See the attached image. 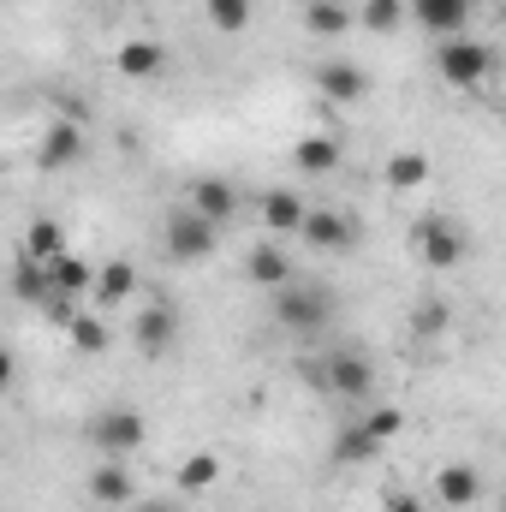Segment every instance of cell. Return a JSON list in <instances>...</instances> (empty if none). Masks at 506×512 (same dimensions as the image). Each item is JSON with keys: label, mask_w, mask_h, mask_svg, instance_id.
Returning a JSON list of instances; mask_svg holds the SVG:
<instances>
[{"label": "cell", "mask_w": 506, "mask_h": 512, "mask_svg": "<svg viewBox=\"0 0 506 512\" xmlns=\"http://www.w3.org/2000/svg\"><path fill=\"white\" fill-rule=\"evenodd\" d=\"M161 245L173 262H185V268H197V262H209L215 245H221V227L209 221V215H197L191 203H179V209H167V221H161Z\"/></svg>", "instance_id": "6da1fadb"}, {"label": "cell", "mask_w": 506, "mask_h": 512, "mask_svg": "<svg viewBox=\"0 0 506 512\" xmlns=\"http://www.w3.org/2000/svg\"><path fill=\"white\" fill-rule=\"evenodd\" d=\"M310 376H316V387H322L328 399H370V393H376V364H370L358 346L328 352Z\"/></svg>", "instance_id": "7a4b0ae2"}, {"label": "cell", "mask_w": 506, "mask_h": 512, "mask_svg": "<svg viewBox=\"0 0 506 512\" xmlns=\"http://www.w3.org/2000/svg\"><path fill=\"white\" fill-rule=\"evenodd\" d=\"M435 72H441V84H453V90H477V84L495 72V48L477 42V36H447V42L435 48Z\"/></svg>", "instance_id": "3957f363"}, {"label": "cell", "mask_w": 506, "mask_h": 512, "mask_svg": "<svg viewBox=\"0 0 506 512\" xmlns=\"http://www.w3.org/2000/svg\"><path fill=\"white\" fill-rule=\"evenodd\" d=\"M143 441H149V423H143V411H131V405H108V411L90 417V447H96L102 459H131Z\"/></svg>", "instance_id": "277c9868"}, {"label": "cell", "mask_w": 506, "mask_h": 512, "mask_svg": "<svg viewBox=\"0 0 506 512\" xmlns=\"http://www.w3.org/2000/svg\"><path fill=\"white\" fill-rule=\"evenodd\" d=\"M328 316H334V298H328L322 286L292 280L286 292H274V322H280L286 334H322V328H328Z\"/></svg>", "instance_id": "5b68a950"}, {"label": "cell", "mask_w": 506, "mask_h": 512, "mask_svg": "<svg viewBox=\"0 0 506 512\" xmlns=\"http://www.w3.org/2000/svg\"><path fill=\"white\" fill-rule=\"evenodd\" d=\"M411 251L423 268H459L465 262V233H459V221H447V215H423L417 227H411Z\"/></svg>", "instance_id": "8992f818"}, {"label": "cell", "mask_w": 506, "mask_h": 512, "mask_svg": "<svg viewBox=\"0 0 506 512\" xmlns=\"http://www.w3.org/2000/svg\"><path fill=\"white\" fill-rule=\"evenodd\" d=\"M131 340H137L143 358H167L173 340H179V310L173 304H143L137 322H131Z\"/></svg>", "instance_id": "52a82bcc"}, {"label": "cell", "mask_w": 506, "mask_h": 512, "mask_svg": "<svg viewBox=\"0 0 506 512\" xmlns=\"http://www.w3.org/2000/svg\"><path fill=\"white\" fill-rule=\"evenodd\" d=\"M429 495H435V501H441L447 512H471L477 501H483V471H477V465H459V459H453V465H441V471H435Z\"/></svg>", "instance_id": "ba28073f"}, {"label": "cell", "mask_w": 506, "mask_h": 512, "mask_svg": "<svg viewBox=\"0 0 506 512\" xmlns=\"http://www.w3.org/2000/svg\"><path fill=\"white\" fill-rule=\"evenodd\" d=\"M304 245L346 256L358 245V221H352L346 209H310V215H304Z\"/></svg>", "instance_id": "9c48e42d"}, {"label": "cell", "mask_w": 506, "mask_h": 512, "mask_svg": "<svg viewBox=\"0 0 506 512\" xmlns=\"http://www.w3.org/2000/svg\"><path fill=\"white\" fill-rule=\"evenodd\" d=\"M36 161H42L48 173H66V167H78V161H84V131H78V120H54V126L42 131V143H36Z\"/></svg>", "instance_id": "30bf717a"}, {"label": "cell", "mask_w": 506, "mask_h": 512, "mask_svg": "<svg viewBox=\"0 0 506 512\" xmlns=\"http://www.w3.org/2000/svg\"><path fill=\"white\" fill-rule=\"evenodd\" d=\"M316 90H322L334 108H352V102L370 96V78H364L352 60H322V66H316Z\"/></svg>", "instance_id": "8fae6325"}, {"label": "cell", "mask_w": 506, "mask_h": 512, "mask_svg": "<svg viewBox=\"0 0 506 512\" xmlns=\"http://www.w3.org/2000/svg\"><path fill=\"white\" fill-rule=\"evenodd\" d=\"M185 203H191L197 215H209L215 227H227V221L239 215V191H233L227 179H215V173H209V179H191V197H185Z\"/></svg>", "instance_id": "7c38bea8"}, {"label": "cell", "mask_w": 506, "mask_h": 512, "mask_svg": "<svg viewBox=\"0 0 506 512\" xmlns=\"http://www.w3.org/2000/svg\"><path fill=\"white\" fill-rule=\"evenodd\" d=\"M471 6L477 0H411V18L423 30H435V36H459L471 24Z\"/></svg>", "instance_id": "4fadbf2b"}, {"label": "cell", "mask_w": 506, "mask_h": 512, "mask_svg": "<svg viewBox=\"0 0 506 512\" xmlns=\"http://www.w3.org/2000/svg\"><path fill=\"white\" fill-rule=\"evenodd\" d=\"M245 274H251L256 286H268V292H286L292 280H298V268H292V256L280 251V245H256L245 256Z\"/></svg>", "instance_id": "5bb4252c"}, {"label": "cell", "mask_w": 506, "mask_h": 512, "mask_svg": "<svg viewBox=\"0 0 506 512\" xmlns=\"http://www.w3.org/2000/svg\"><path fill=\"white\" fill-rule=\"evenodd\" d=\"M340 155H346V149H340V137H328V131H316V137H298V143H292V167H298V173H334V167H340Z\"/></svg>", "instance_id": "9a60e30c"}, {"label": "cell", "mask_w": 506, "mask_h": 512, "mask_svg": "<svg viewBox=\"0 0 506 512\" xmlns=\"http://www.w3.org/2000/svg\"><path fill=\"white\" fill-rule=\"evenodd\" d=\"M304 215H310V203L298 191H268L262 197V227L268 233H304Z\"/></svg>", "instance_id": "2e32d148"}, {"label": "cell", "mask_w": 506, "mask_h": 512, "mask_svg": "<svg viewBox=\"0 0 506 512\" xmlns=\"http://www.w3.org/2000/svg\"><path fill=\"white\" fill-rule=\"evenodd\" d=\"M114 66H120V78H161L167 72V48L149 42V36H137V42H126L114 54Z\"/></svg>", "instance_id": "e0dca14e"}, {"label": "cell", "mask_w": 506, "mask_h": 512, "mask_svg": "<svg viewBox=\"0 0 506 512\" xmlns=\"http://www.w3.org/2000/svg\"><path fill=\"white\" fill-rule=\"evenodd\" d=\"M137 292V262L131 256H108L102 274H96V304H131Z\"/></svg>", "instance_id": "ac0fdd59"}, {"label": "cell", "mask_w": 506, "mask_h": 512, "mask_svg": "<svg viewBox=\"0 0 506 512\" xmlns=\"http://www.w3.org/2000/svg\"><path fill=\"white\" fill-rule=\"evenodd\" d=\"M90 495H96L102 507H126L131 495H137V489H131V471L120 459H102V465L90 471Z\"/></svg>", "instance_id": "d6986e66"}, {"label": "cell", "mask_w": 506, "mask_h": 512, "mask_svg": "<svg viewBox=\"0 0 506 512\" xmlns=\"http://www.w3.org/2000/svg\"><path fill=\"white\" fill-rule=\"evenodd\" d=\"M12 292L24 298V304H48L54 298V274H48V262H36V256H18V268H12Z\"/></svg>", "instance_id": "ffe728a7"}, {"label": "cell", "mask_w": 506, "mask_h": 512, "mask_svg": "<svg viewBox=\"0 0 506 512\" xmlns=\"http://www.w3.org/2000/svg\"><path fill=\"white\" fill-rule=\"evenodd\" d=\"M48 274H54V292H72V298H84V292H96V274H102V268H90V262H84V256H54V262H48Z\"/></svg>", "instance_id": "44dd1931"}, {"label": "cell", "mask_w": 506, "mask_h": 512, "mask_svg": "<svg viewBox=\"0 0 506 512\" xmlns=\"http://www.w3.org/2000/svg\"><path fill=\"white\" fill-rule=\"evenodd\" d=\"M376 429L358 417V423H346L340 435H334V465H364V459H376Z\"/></svg>", "instance_id": "7402d4cb"}, {"label": "cell", "mask_w": 506, "mask_h": 512, "mask_svg": "<svg viewBox=\"0 0 506 512\" xmlns=\"http://www.w3.org/2000/svg\"><path fill=\"white\" fill-rule=\"evenodd\" d=\"M387 185H393L399 197L423 191V185H429V155H417V149H399V155L387 161Z\"/></svg>", "instance_id": "603a6c76"}, {"label": "cell", "mask_w": 506, "mask_h": 512, "mask_svg": "<svg viewBox=\"0 0 506 512\" xmlns=\"http://www.w3.org/2000/svg\"><path fill=\"white\" fill-rule=\"evenodd\" d=\"M66 340H72V352H84V358H102V352L114 346V334H108V322H102L96 310H84V316L66 328Z\"/></svg>", "instance_id": "cb8c5ba5"}, {"label": "cell", "mask_w": 506, "mask_h": 512, "mask_svg": "<svg viewBox=\"0 0 506 512\" xmlns=\"http://www.w3.org/2000/svg\"><path fill=\"white\" fill-rule=\"evenodd\" d=\"M304 30H310V36H346V30H352V12H346L340 0H310V6H304Z\"/></svg>", "instance_id": "d4e9b609"}, {"label": "cell", "mask_w": 506, "mask_h": 512, "mask_svg": "<svg viewBox=\"0 0 506 512\" xmlns=\"http://www.w3.org/2000/svg\"><path fill=\"white\" fill-rule=\"evenodd\" d=\"M215 483H221V459H215V453H191V459L179 465V489H185V495H209Z\"/></svg>", "instance_id": "484cf974"}, {"label": "cell", "mask_w": 506, "mask_h": 512, "mask_svg": "<svg viewBox=\"0 0 506 512\" xmlns=\"http://www.w3.org/2000/svg\"><path fill=\"white\" fill-rule=\"evenodd\" d=\"M24 256H36V262H54V256H66V233H60V221H30V233H24Z\"/></svg>", "instance_id": "4316f807"}, {"label": "cell", "mask_w": 506, "mask_h": 512, "mask_svg": "<svg viewBox=\"0 0 506 512\" xmlns=\"http://www.w3.org/2000/svg\"><path fill=\"white\" fill-rule=\"evenodd\" d=\"M203 12H209V24H215L221 36H239V30H251L256 0H203Z\"/></svg>", "instance_id": "83f0119b"}, {"label": "cell", "mask_w": 506, "mask_h": 512, "mask_svg": "<svg viewBox=\"0 0 506 512\" xmlns=\"http://www.w3.org/2000/svg\"><path fill=\"white\" fill-rule=\"evenodd\" d=\"M405 18H411V6H405V0H364V12H358V24H370L376 36H393Z\"/></svg>", "instance_id": "f1b7e54d"}, {"label": "cell", "mask_w": 506, "mask_h": 512, "mask_svg": "<svg viewBox=\"0 0 506 512\" xmlns=\"http://www.w3.org/2000/svg\"><path fill=\"white\" fill-rule=\"evenodd\" d=\"M447 322H453V316H447V304H441V298H423V304L411 310V334H417V340H441V334H447Z\"/></svg>", "instance_id": "f546056e"}, {"label": "cell", "mask_w": 506, "mask_h": 512, "mask_svg": "<svg viewBox=\"0 0 506 512\" xmlns=\"http://www.w3.org/2000/svg\"><path fill=\"white\" fill-rule=\"evenodd\" d=\"M364 423L376 429V441H381V447H387V441H393V435L405 429V411H399V405H376V411H370Z\"/></svg>", "instance_id": "4dcf8cb0"}, {"label": "cell", "mask_w": 506, "mask_h": 512, "mask_svg": "<svg viewBox=\"0 0 506 512\" xmlns=\"http://www.w3.org/2000/svg\"><path fill=\"white\" fill-rule=\"evenodd\" d=\"M387 512H429V507H423V501H411V495H393V501H387Z\"/></svg>", "instance_id": "1f68e13d"}, {"label": "cell", "mask_w": 506, "mask_h": 512, "mask_svg": "<svg viewBox=\"0 0 506 512\" xmlns=\"http://www.w3.org/2000/svg\"><path fill=\"white\" fill-rule=\"evenodd\" d=\"M131 512H179L173 501H143V507H131Z\"/></svg>", "instance_id": "d6a6232c"}, {"label": "cell", "mask_w": 506, "mask_h": 512, "mask_svg": "<svg viewBox=\"0 0 506 512\" xmlns=\"http://www.w3.org/2000/svg\"><path fill=\"white\" fill-rule=\"evenodd\" d=\"M501 24H506V0H501Z\"/></svg>", "instance_id": "836d02e7"}, {"label": "cell", "mask_w": 506, "mask_h": 512, "mask_svg": "<svg viewBox=\"0 0 506 512\" xmlns=\"http://www.w3.org/2000/svg\"><path fill=\"white\" fill-rule=\"evenodd\" d=\"M495 6H501V0H495Z\"/></svg>", "instance_id": "e575fe53"}]
</instances>
